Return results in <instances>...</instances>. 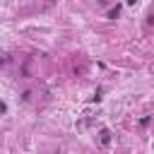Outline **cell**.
Wrapping results in <instances>:
<instances>
[{
  "label": "cell",
  "mask_w": 154,
  "mask_h": 154,
  "mask_svg": "<svg viewBox=\"0 0 154 154\" xmlns=\"http://www.w3.org/2000/svg\"><path fill=\"white\" fill-rule=\"evenodd\" d=\"M118 10H120V7H113V10L108 12V17H111V19H113V17H118Z\"/></svg>",
  "instance_id": "1"
}]
</instances>
